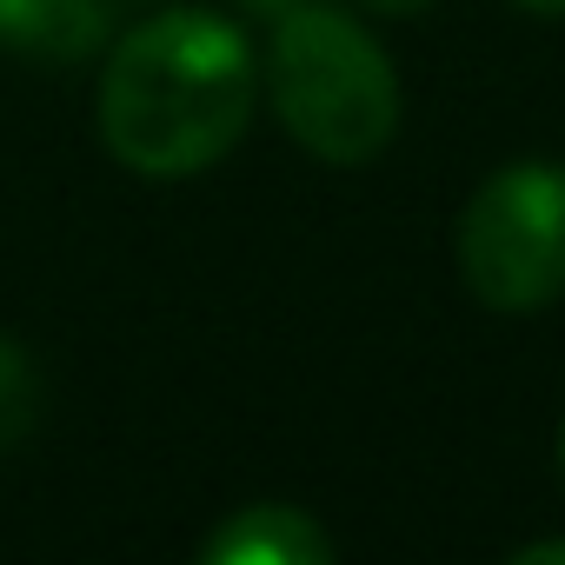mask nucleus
<instances>
[{
    "label": "nucleus",
    "instance_id": "f257e3e1",
    "mask_svg": "<svg viewBox=\"0 0 565 565\" xmlns=\"http://www.w3.org/2000/svg\"><path fill=\"white\" fill-rule=\"evenodd\" d=\"M253 100V41L206 8H167L114 41L94 114L120 167L147 180H180L239 147Z\"/></svg>",
    "mask_w": 565,
    "mask_h": 565
},
{
    "label": "nucleus",
    "instance_id": "f03ea898",
    "mask_svg": "<svg viewBox=\"0 0 565 565\" xmlns=\"http://www.w3.org/2000/svg\"><path fill=\"white\" fill-rule=\"evenodd\" d=\"M266 81L279 127L327 167H366L399 134V74L347 8L294 0L287 14H273Z\"/></svg>",
    "mask_w": 565,
    "mask_h": 565
},
{
    "label": "nucleus",
    "instance_id": "7ed1b4c3",
    "mask_svg": "<svg viewBox=\"0 0 565 565\" xmlns=\"http://www.w3.org/2000/svg\"><path fill=\"white\" fill-rule=\"evenodd\" d=\"M459 273L472 300L492 313H539L565 300V167L558 160H512L466 200Z\"/></svg>",
    "mask_w": 565,
    "mask_h": 565
},
{
    "label": "nucleus",
    "instance_id": "20e7f679",
    "mask_svg": "<svg viewBox=\"0 0 565 565\" xmlns=\"http://www.w3.org/2000/svg\"><path fill=\"white\" fill-rule=\"evenodd\" d=\"M200 558L206 565H327L333 539L300 505H239L226 525L206 532Z\"/></svg>",
    "mask_w": 565,
    "mask_h": 565
},
{
    "label": "nucleus",
    "instance_id": "39448f33",
    "mask_svg": "<svg viewBox=\"0 0 565 565\" xmlns=\"http://www.w3.org/2000/svg\"><path fill=\"white\" fill-rule=\"evenodd\" d=\"M107 14L114 0H0V47L21 61H87L107 41Z\"/></svg>",
    "mask_w": 565,
    "mask_h": 565
},
{
    "label": "nucleus",
    "instance_id": "423d86ee",
    "mask_svg": "<svg viewBox=\"0 0 565 565\" xmlns=\"http://www.w3.org/2000/svg\"><path fill=\"white\" fill-rule=\"evenodd\" d=\"M41 419V366L21 340L0 333V452L21 446Z\"/></svg>",
    "mask_w": 565,
    "mask_h": 565
},
{
    "label": "nucleus",
    "instance_id": "0eeeda50",
    "mask_svg": "<svg viewBox=\"0 0 565 565\" xmlns=\"http://www.w3.org/2000/svg\"><path fill=\"white\" fill-rule=\"evenodd\" d=\"M512 565H565V539H532L512 552Z\"/></svg>",
    "mask_w": 565,
    "mask_h": 565
},
{
    "label": "nucleus",
    "instance_id": "6e6552de",
    "mask_svg": "<svg viewBox=\"0 0 565 565\" xmlns=\"http://www.w3.org/2000/svg\"><path fill=\"white\" fill-rule=\"evenodd\" d=\"M366 8H373V14H399V21H406V14L433 8V0H366Z\"/></svg>",
    "mask_w": 565,
    "mask_h": 565
},
{
    "label": "nucleus",
    "instance_id": "1a4fd4ad",
    "mask_svg": "<svg viewBox=\"0 0 565 565\" xmlns=\"http://www.w3.org/2000/svg\"><path fill=\"white\" fill-rule=\"evenodd\" d=\"M239 8H246V14H266V21H273V14H287L294 0H239Z\"/></svg>",
    "mask_w": 565,
    "mask_h": 565
},
{
    "label": "nucleus",
    "instance_id": "9d476101",
    "mask_svg": "<svg viewBox=\"0 0 565 565\" xmlns=\"http://www.w3.org/2000/svg\"><path fill=\"white\" fill-rule=\"evenodd\" d=\"M512 8H532V14H565V0H512Z\"/></svg>",
    "mask_w": 565,
    "mask_h": 565
},
{
    "label": "nucleus",
    "instance_id": "9b49d317",
    "mask_svg": "<svg viewBox=\"0 0 565 565\" xmlns=\"http://www.w3.org/2000/svg\"><path fill=\"white\" fill-rule=\"evenodd\" d=\"M558 472H565V426H558Z\"/></svg>",
    "mask_w": 565,
    "mask_h": 565
}]
</instances>
